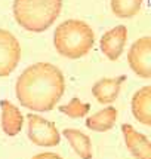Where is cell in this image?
<instances>
[{"label": "cell", "instance_id": "6da1fadb", "mask_svg": "<svg viewBox=\"0 0 151 159\" xmlns=\"http://www.w3.org/2000/svg\"><path fill=\"white\" fill-rule=\"evenodd\" d=\"M65 91L62 71L50 62H36L19 75L15 85L21 106L34 111H49L59 103Z\"/></svg>", "mask_w": 151, "mask_h": 159}, {"label": "cell", "instance_id": "7a4b0ae2", "mask_svg": "<svg viewBox=\"0 0 151 159\" xmlns=\"http://www.w3.org/2000/svg\"><path fill=\"white\" fill-rule=\"evenodd\" d=\"M64 0H14L18 25L30 33L46 31L61 14Z\"/></svg>", "mask_w": 151, "mask_h": 159}, {"label": "cell", "instance_id": "3957f363", "mask_svg": "<svg viewBox=\"0 0 151 159\" xmlns=\"http://www.w3.org/2000/svg\"><path fill=\"white\" fill-rule=\"evenodd\" d=\"M95 43L93 30L80 20H67L54 31V45L59 55L79 60L89 52Z\"/></svg>", "mask_w": 151, "mask_h": 159}, {"label": "cell", "instance_id": "277c9868", "mask_svg": "<svg viewBox=\"0 0 151 159\" xmlns=\"http://www.w3.org/2000/svg\"><path fill=\"white\" fill-rule=\"evenodd\" d=\"M28 120V139L31 143L41 147H54L61 141V134L56 125L39 115L30 113L27 115Z\"/></svg>", "mask_w": 151, "mask_h": 159}, {"label": "cell", "instance_id": "5b68a950", "mask_svg": "<svg viewBox=\"0 0 151 159\" xmlns=\"http://www.w3.org/2000/svg\"><path fill=\"white\" fill-rule=\"evenodd\" d=\"M131 70L142 79H151V36L139 37L127 51Z\"/></svg>", "mask_w": 151, "mask_h": 159}, {"label": "cell", "instance_id": "8992f818", "mask_svg": "<svg viewBox=\"0 0 151 159\" xmlns=\"http://www.w3.org/2000/svg\"><path fill=\"white\" fill-rule=\"evenodd\" d=\"M21 60V45L7 30L0 28V77L9 76Z\"/></svg>", "mask_w": 151, "mask_h": 159}, {"label": "cell", "instance_id": "52a82bcc", "mask_svg": "<svg viewBox=\"0 0 151 159\" xmlns=\"http://www.w3.org/2000/svg\"><path fill=\"white\" fill-rule=\"evenodd\" d=\"M126 40H127V28L124 25H116L102 34L99 40V48L108 60L116 61L123 54Z\"/></svg>", "mask_w": 151, "mask_h": 159}, {"label": "cell", "instance_id": "ba28073f", "mask_svg": "<svg viewBox=\"0 0 151 159\" xmlns=\"http://www.w3.org/2000/svg\"><path fill=\"white\" fill-rule=\"evenodd\" d=\"M126 147L135 159H151V141L144 134L136 131L131 124L122 125Z\"/></svg>", "mask_w": 151, "mask_h": 159}, {"label": "cell", "instance_id": "9c48e42d", "mask_svg": "<svg viewBox=\"0 0 151 159\" xmlns=\"http://www.w3.org/2000/svg\"><path fill=\"white\" fill-rule=\"evenodd\" d=\"M127 79L126 75L117 77H104L101 80L93 83L92 86V95L95 97V100L99 104H113L117 100L119 94H120V88L123 82Z\"/></svg>", "mask_w": 151, "mask_h": 159}, {"label": "cell", "instance_id": "30bf717a", "mask_svg": "<svg viewBox=\"0 0 151 159\" xmlns=\"http://www.w3.org/2000/svg\"><path fill=\"white\" fill-rule=\"evenodd\" d=\"M132 115L139 124L151 126V85L138 89L131 103Z\"/></svg>", "mask_w": 151, "mask_h": 159}, {"label": "cell", "instance_id": "8fae6325", "mask_svg": "<svg viewBox=\"0 0 151 159\" xmlns=\"http://www.w3.org/2000/svg\"><path fill=\"white\" fill-rule=\"evenodd\" d=\"M0 109H2V129L6 135L14 137L19 134L24 125V116L19 111V109L7 100L0 101Z\"/></svg>", "mask_w": 151, "mask_h": 159}, {"label": "cell", "instance_id": "7c38bea8", "mask_svg": "<svg viewBox=\"0 0 151 159\" xmlns=\"http://www.w3.org/2000/svg\"><path fill=\"white\" fill-rule=\"evenodd\" d=\"M62 135L73 147V150L77 153L80 159H92V141L89 135L76 128H67L62 131Z\"/></svg>", "mask_w": 151, "mask_h": 159}, {"label": "cell", "instance_id": "4fadbf2b", "mask_svg": "<svg viewBox=\"0 0 151 159\" xmlns=\"http://www.w3.org/2000/svg\"><path fill=\"white\" fill-rule=\"evenodd\" d=\"M117 120V110L113 106H107L105 109L99 110L98 113L92 115L86 119V128L96 132H105L110 131L116 125Z\"/></svg>", "mask_w": 151, "mask_h": 159}, {"label": "cell", "instance_id": "5bb4252c", "mask_svg": "<svg viewBox=\"0 0 151 159\" xmlns=\"http://www.w3.org/2000/svg\"><path fill=\"white\" fill-rule=\"evenodd\" d=\"M110 5L113 14L117 18L127 20V18H133L139 12L142 0H111Z\"/></svg>", "mask_w": 151, "mask_h": 159}, {"label": "cell", "instance_id": "9a60e30c", "mask_svg": "<svg viewBox=\"0 0 151 159\" xmlns=\"http://www.w3.org/2000/svg\"><path fill=\"white\" fill-rule=\"evenodd\" d=\"M59 111L64 113L65 116H68V118H83V116H86L90 110V104L89 103H83L80 101L77 97L71 98L67 104H61L59 107Z\"/></svg>", "mask_w": 151, "mask_h": 159}, {"label": "cell", "instance_id": "2e32d148", "mask_svg": "<svg viewBox=\"0 0 151 159\" xmlns=\"http://www.w3.org/2000/svg\"><path fill=\"white\" fill-rule=\"evenodd\" d=\"M31 159H62L59 155H56V153H50V152H45V153H39V155H36L33 156Z\"/></svg>", "mask_w": 151, "mask_h": 159}]
</instances>
